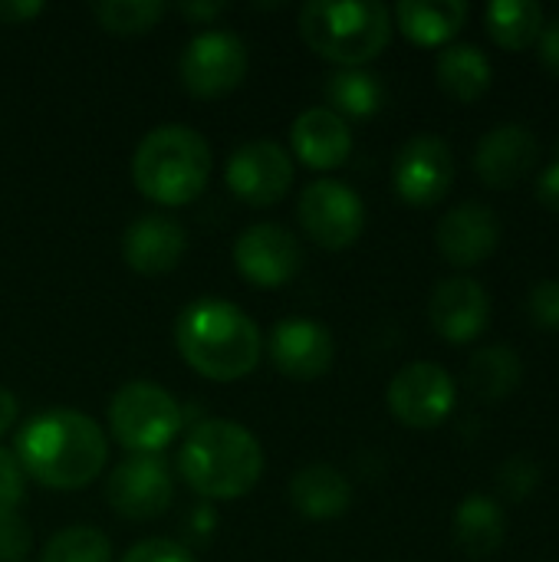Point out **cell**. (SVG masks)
Listing matches in <instances>:
<instances>
[{
	"label": "cell",
	"mask_w": 559,
	"mask_h": 562,
	"mask_svg": "<svg viewBox=\"0 0 559 562\" xmlns=\"http://www.w3.org/2000/svg\"><path fill=\"white\" fill-rule=\"evenodd\" d=\"M16 464L49 491L89 487L109 458L105 431L82 412L53 408L30 418L16 435Z\"/></svg>",
	"instance_id": "cell-1"
},
{
	"label": "cell",
	"mask_w": 559,
	"mask_h": 562,
	"mask_svg": "<svg viewBox=\"0 0 559 562\" xmlns=\"http://www.w3.org/2000/svg\"><path fill=\"white\" fill-rule=\"evenodd\" d=\"M175 346L181 359L211 382L247 379L264 356L257 323L227 300H198L185 306L175 323Z\"/></svg>",
	"instance_id": "cell-2"
},
{
	"label": "cell",
	"mask_w": 559,
	"mask_h": 562,
	"mask_svg": "<svg viewBox=\"0 0 559 562\" xmlns=\"http://www.w3.org/2000/svg\"><path fill=\"white\" fill-rule=\"evenodd\" d=\"M185 484L204 501H237L250 494L264 474L260 441L237 422H198L178 454Z\"/></svg>",
	"instance_id": "cell-3"
},
{
	"label": "cell",
	"mask_w": 559,
	"mask_h": 562,
	"mask_svg": "<svg viewBox=\"0 0 559 562\" xmlns=\"http://www.w3.org/2000/svg\"><path fill=\"white\" fill-rule=\"evenodd\" d=\"M211 178V148L188 125L152 128L132 155V181L158 207L191 204Z\"/></svg>",
	"instance_id": "cell-4"
},
{
	"label": "cell",
	"mask_w": 559,
	"mask_h": 562,
	"mask_svg": "<svg viewBox=\"0 0 559 562\" xmlns=\"http://www.w3.org/2000/svg\"><path fill=\"white\" fill-rule=\"evenodd\" d=\"M300 36L323 59L359 69L389 46L392 10L379 0H310L300 10Z\"/></svg>",
	"instance_id": "cell-5"
},
{
	"label": "cell",
	"mask_w": 559,
	"mask_h": 562,
	"mask_svg": "<svg viewBox=\"0 0 559 562\" xmlns=\"http://www.w3.org/2000/svg\"><path fill=\"white\" fill-rule=\"evenodd\" d=\"M185 425L181 405L155 382H128L109 402V431L132 454L165 451Z\"/></svg>",
	"instance_id": "cell-6"
},
{
	"label": "cell",
	"mask_w": 559,
	"mask_h": 562,
	"mask_svg": "<svg viewBox=\"0 0 559 562\" xmlns=\"http://www.w3.org/2000/svg\"><path fill=\"white\" fill-rule=\"evenodd\" d=\"M178 76L194 99H221L244 82L247 46L241 43V36L224 30L198 33L181 53Z\"/></svg>",
	"instance_id": "cell-7"
},
{
	"label": "cell",
	"mask_w": 559,
	"mask_h": 562,
	"mask_svg": "<svg viewBox=\"0 0 559 562\" xmlns=\"http://www.w3.org/2000/svg\"><path fill=\"white\" fill-rule=\"evenodd\" d=\"M300 224L306 237H313L326 250H346L359 240L366 227V207L362 198L333 178H320L303 188L297 204Z\"/></svg>",
	"instance_id": "cell-8"
},
{
	"label": "cell",
	"mask_w": 559,
	"mask_h": 562,
	"mask_svg": "<svg viewBox=\"0 0 559 562\" xmlns=\"http://www.w3.org/2000/svg\"><path fill=\"white\" fill-rule=\"evenodd\" d=\"M458 389L445 366L438 362H409L389 382V408L409 428H435L455 408Z\"/></svg>",
	"instance_id": "cell-9"
},
{
	"label": "cell",
	"mask_w": 559,
	"mask_h": 562,
	"mask_svg": "<svg viewBox=\"0 0 559 562\" xmlns=\"http://www.w3.org/2000/svg\"><path fill=\"white\" fill-rule=\"evenodd\" d=\"M175 484L168 474V464L158 454H132L122 461L105 484V504L122 520H155L171 507Z\"/></svg>",
	"instance_id": "cell-10"
},
{
	"label": "cell",
	"mask_w": 559,
	"mask_h": 562,
	"mask_svg": "<svg viewBox=\"0 0 559 562\" xmlns=\"http://www.w3.org/2000/svg\"><path fill=\"white\" fill-rule=\"evenodd\" d=\"M224 181L237 201L250 207H270L293 188V158L277 142H247L231 155Z\"/></svg>",
	"instance_id": "cell-11"
},
{
	"label": "cell",
	"mask_w": 559,
	"mask_h": 562,
	"mask_svg": "<svg viewBox=\"0 0 559 562\" xmlns=\"http://www.w3.org/2000/svg\"><path fill=\"white\" fill-rule=\"evenodd\" d=\"M392 181L402 201L415 207L438 204L455 181V151L441 135H415L409 138L392 165Z\"/></svg>",
	"instance_id": "cell-12"
},
{
	"label": "cell",
	"mask_w": 559,
	"mask_h": 562,
	"mask_svg": "<svg viewBox=\"0 0 559 562\" xmlns=\"http://www.w3.org/2000/svg\"><path fill=\"white\" fill-rule=\"evenodd\" d=\"M303 263L300 240L280 227V224H254L234 240V267L237 273L260 286V290H277L287 286Z\"/></svg>",
	"instance_id": "cell-13"
},
{
	"label": "cell",
	"mask_w": 559,
	"mask_h": 562,
	"mask_svg": "<svg viewBox=\"0 0 559 562\" xmlns=\"http://www.w3.org/2000/svg\"><path fill=\"white\" fill-rule=\"evenodd\" d=\"M438 250L455 267H474L488 260L501 244V217L484 201H461L441 214L435 227Z\"/></svg>",
	"instance_id": "cell-14"
},
{
	"label": "cell",
	"mask_w": 559,
	"mask_h": 562,
	"mask_svg": "<svg viewBox=\"0 0 559 562\" xmlns=\"http://www.w3.org/2000/svg\"><path fill=\"white\" fill-rule=\"evenodd\" d=\"M432 326L448 342H471L488 329L491 319V296L481 280L458 273L441 280L428 300Z\"/></svg>",
	"instance_id": "cell-15"
},
{
	"label": "cell",
	"mask_w": 559,
	"mask_h": 562,
	"mask_svg": "<svg viewBox=\"0 0 559 562\" xmlns=\"http://www.w3.org/2000/svg\"><path fill=\"white\" fill-rule=\"evenodd\" d=\"M336 346L326 326L313 319H287L270 333V362L293 382L323 379L333 366Z\"/></svg>",
	"instance_id": "cell-16"
},
{
	"label": "cell",
	"mask_w": 559,
	"mask_h": 562,
	"mask_svg": "<svg viewBox=\"0 0 559 562\" xmlns=\"http://www.w3.org/2000/svg\"><path fill=\"white\" fill-rule=\"evenodd\" d=\"M537 155L540 142L527 122H501L481 135L474 148V168L484 184L511 188L537 165Z\"/></svg>",
	"instance_id": "cell-17"
},
{
	"label": "cell",
	"mask_w": 559,
	"mask_h": 562,
	"mask_svg": "<svg viewBox=\"0 0 559 562\" xmlns=\"http://www.w3.org/2000/svg\"><path fill=\"white\" fill-rule=\"evenodd\" d=\"M188 250L185 227L168 214H145L125 227L122 257L142 277H165L171 273Z\"/></svg>",
	"instance_id": "cell-18"
},
{
	"label": "cell",
	"mask_w": 559,
	"mask_h": 562,
	"mask_svg": "<svg viewBox=\"0 0 559 562\" xmlns=\"http://www.w3.org/2000/svg\"><path fill=\"white\" fill-rule=\"evenodd\" d=\"M290 142H293L297 158L316 171L339 168L353 151V132H349L346 119L323 105L297 115V122L290 128Z\"/></svg>",
	"instance_id": "cell-19"
},
{
	"label": "cell",
	"mask_w": 559,
	"mask_h": 562,
	"mask_svg": "<svg viewBox=\"0 0 559 562\" xmlns=\"http://www.w3.org/2000/svg\"><path fill=\"white\" fill-rule=\"evenodd\" d=\"M290 504L306 520H336L353 504V487L333 464H306L290 481Z\"/></svg>",
	"instance_id": "cell-20"
},
{
	"label": "cell",
	"mask_w": 559,
	"mask_h": 562,
	"mask_svg": "<svg viewBox=\"0 0 559 562\" xmlns=\"http://www.w3.org/2000/svg\"><path fill=\"white\" fill-rule=\"evenodd\" d=\"M504 533H507V517H504V507L488 497V494H468L458 510H455V540L458 547L481 560V557H491L501 550L504 543Z\"/></svg>",
	"instance_id": "cell-21"
},
{
	"label": "cell",
	"mask_w": 559,
	"mask_h": 562,
	"mask_svg": "<svg viewBox=\"0 0 559 562\" xmlns=\"http://www.w3.org/2000/svg\"><path fill=\"white\" fill-rule=\"evenodd\" d=\"M395 20L409 40L422 46H438L465 26L468 3L465 0H402L395 7Z\"/></svg>",
	"instance_id": "cell-22"
},
{
	"label": "cell",
	"mask_w": 559,
	"mask_h": 562,
	"mask_svg": "<svg viewBox=\"0 0 559 562\" xmlns=\"http://www.w3.org/2000/svg\"><path fill=\"white\" fill-rule=\"evenodd\" d=\"M435 76H438V86L461 99V102H474L488 92L491 86V59L481 46L474 43H451L438 53V63H435Z\"/></svg>",
	"instance_id": "cell-23"
},
{
	"label": "cell",
	"mask_w": 559,
	"mask_h": 562,
	"mask_svg": "<svg viewBox=\"0 0 559 562\" xmlns=\"http://www.w3.org/2000/svg\"><path fill=\"white\" fill-rule=\"evenodd\" d=\"M326 99L336 115H353V119H369L382 109L385 102V86L376 72L369 69H336L326 76Z\"/></svg>",
	"instance_id": "cell-24"
},
{
	"label": "cell",
	"mask_w": 559,
	"mask_h": 562,
	"mask_svg": "<svg viewBox=\"0 0 559 562\" xmlns=\"http://www.w3.org/2000/svg\"><path fill=\"white\" fill-rule=\"evenodd\" d=\"M484 20L488 33L504 49H527L544 30V7L537 0H491Z\"/></svg>",
	"instance_id": "cell-25"
},
{
	"label": "cell",
	"mask_w": 559,
	"mask_h": 562,
	"mask_svg": "<svg viewBox=\"0 0 559 562\" xmlns=\"http://www.w3.org/2000/svg\"><path fill=\"white\" fill-rule=\"evenodd\" d=\"M524 375V362L511 346H484L468 362V385L481 398H507Z\"/></svg>",
	"instance_id": "cell-26"
},
{
	"label": "cell",
	"mask_w": 559,
	"mask_h": 562,
	"mask_svg": "<svg viewBox=\"0 0 559 562\" xmlns=\"http://www.w3.org/2000/svg\"><path fill=\"white\" fill-rule=\"evenodd\" d=\"M36 562H112V543L96 527H69L40 550Z\"/></svg>",
	"instance_id": "cell-27"
},
{
	"label": "cell",
	"mask_w": 559,
	"mask_h": 562,
	"mask_svg": "<svg viewBox=\"0 0 559 562\" xmlns=\"http://www.w3.org/2000/svg\"><path fill=\"white\" fill-rule=\"evenodd\" d=\"M92 13L99 26L109 33L142 36L165 16V3L161 0H102L92 7Z\"/></svg>",
	"instance_id": "cell-28"
},
{
	"label": "cell",
	"mask_w": 559,
	"mask_h": 562,
	"mask_svg": "<svg viewBox=\"0 0 559 562\" xmlns=\"http://www.w3.org/2000/svg\"><path fill=\"white\" fill-rule=\"evenodd\" d=\"M497 481H501V491L507 494V497H514V501H524L537 484H540V468L530 461V458H524V454H514V458H507L504 464H501V471H497Z\"/></svg>",
	"instance_id": "cell-29"
},
{
	"label": "cell",
	"mask_w": 559,
	"mask_h": 562,
	"mask_svg": "<svg viewBox=\"0 0 559 562\" xmlns=\"http://www.w3.org/2000/svg\"><path fill=\"white\" fill-rule=\"evenodd\" d=\"M527 313L537 326L559 329V280H540L534 283L527 296Z\"/></svg>",
	"instance_id": "cell-30"
},
{
	"label": "cell",
	"mask_w": 559,
	"mask_h": 562,
	"mask_svg": "<svg viewBox=\"0 0 559 562\" xmlns=\"http://www.w3.org/2000/svg\"><path fill=\"white\" fill-rule=\"evenodd\" d=\"M23 477L26 474L16 464V458L0 448V520L16 514V507L23 501Z\"/></svg>",
	"instance_id": "cell-31"
},
{
	"label": "cell",
	"mask_w": 559,
	"mask_h": 562,
	"mask_svg": "<svg viewBox=\"0 0 559 562\" xmlns=\"http://www.w3.org/2000/svg\"><path fill=\"white\" fill-rule=\"evenodd\" d=\"M122 562H194V557L181 547V543H175V540H161V537H152V540H142V543H135Z\"/></svg>",
	"instance_id": "cell-32"
},
{
	"label": "cell",
	"mask_w": 559,
	"mask_h": 562,
	"mask_svg": "<svg viewBox=\"0 0 559 562\" xmlns=\"http://www.w3.org/2000/svg\"><path fill=\"white\" fill-rule=\"evenodd\" d=\"M30 547H33L30 527L16 514L0 520V562H23Z\"/></svg>",
	"instance_id": "cell-33"
},
{
	"label": "cell",
	"mask_w": 559,
	"mask_h": 562,
	"mask_svg": "<svg viewBox=\"0 0 559 562\" xmlns=\"http://www.w3.org/2000/svg\"><path fill=\"white\" fill-rule=\"evenodd\" d=\"M537 53H540V63L554 76H559V13L550 16V20H544V30L537 36Z\"/></svg>",
	"instance_id": "cell-34"
},
{
	"label": "cell",
	"mask_w": 559,
	"mask_h": 562,
	"mask_svg": "<svg viewBox=\"0 0 559 562\" xmlns=\"http://www.w3.org/2000/svg\"><path fill=\"white\" fill-rule=\"evenodd\" d=\"M537 201L550 211H559V155L537 178Z\"/></svg>",
	"instance_id": "cell-35"
},
{
	"label": "cell",
	"mask_w": 559,
	"mask_h": 562,
	"mask_svg": "<svg viewBox=\"0 0 559 562\" xmlns=\"http://www.w3.org/2000/svg\"><path fill=\"white\" fill-rule=\"evenodd\" d=\"M40 13H43L40 0H3L0 3V23H7V26H20V23L40 16Z\"/></svg>",
	"instance_id": "cell-36"
},
{
	"label": "cell",
	"mask_w": 559,
	"mask_h": 562,
	"mask_svg": "<svg viewBox=\"0 0 559 562\" xmlns=\"http://www.w3.org/2000/svg\"><path fill=\"white\" fill-rule=\"evenodd\" d=\"M227 10V3H178V13L194 20V23H204V20H214Z\"/></svg>",
	"instance_id": "cell-37"
},
{
	"label": "cell",
	"mask_w": 559,
	"mask_h": 562,
	"mask_svg": "<svg viewBox=\"0 0 559 562\" xmlns=\"http://www.w3.org/2000/svg\"><path fill=\"white\" fill-rule=\"evenodd\" d=\"M13 422H16V398H13L10 389L0 385V435H3Z\"/></svg>",
	"instance_id": "cell-38"
}]
</instances>
